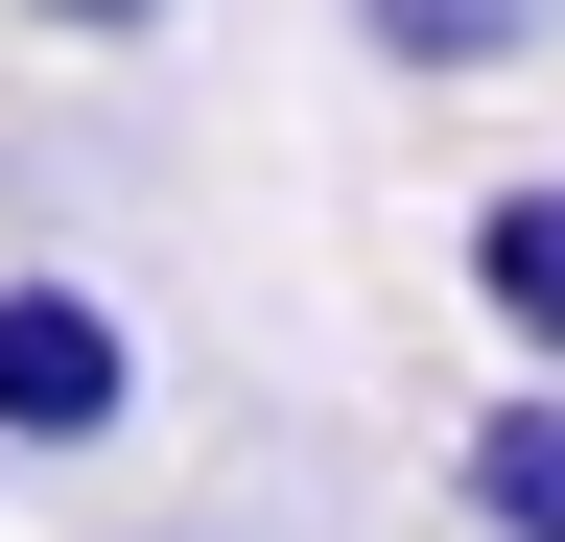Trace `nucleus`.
I'll return each mask as SVG.
<instances>
[{
  "label": "nucleus",
  "instance_id": "obj_5",
  "mask_svg": "<svg viewBox=\"0 0 565 542\" xmlns=\"http://www.w3.org/2000/svg\"><path fill=\"white\" fill-rule=\"evenodd\" d=\"M24 24H71V47H141V24H166V0H24Z\"/></svg>",
  "mask_w": 565,
  "mask_h": 542
},
{
  "label": "nucleus",
  "instance_id": "obj_1",
  "mask_svg": "<svg viewBox=\"0 0 565 542\" xmlns=\"http://www.w3.org/2000/svg\"><path fill=\"white\" fill-rule=\"evenodd\" d=\"M118 401H141V354H118V307L95 284H0V448H118Z\"/></svg>",
  "mask_w": 565,
  "mask_h": 542
},
{
  "label": "nucleus",
  "instance_id": "obj_3",
  "mask_svg": "<svg viewBox=\"0 0 565 542\" xmlns=\"http://www.w3.org/2000/svg\"><path fill=\"white\" fill-rule=\"evenodd\" d=\"M448 496H471L494 542H565V378H519V401H471V425H448Z\"/></svg>",
  "mask_w": 565,
  "mask_h": 542
},
{
  "label": "nucleus",
  "instance_id": "obj_2",
  "mask_svg": "<svg viewBox=\"0 0 565 542\" xmlns=\"http://www.w3.org/2000/svg\"><path fill=\"white\" fill-rule=\"evenodd\" d=\"M471 307H494V354H519V378H565V166L471 213Z\"/></svg>",
  "mask_w": 565,
  "mask_h": 542
},
{
  "label": "nucleus",
  "instance_id": "obj_4",
  "mask_svg": "<svg viewBox=\"0 0 565 542\" xmlns=\"http://www.w3.org/2000/svg\"><path fill=\"white\" fill-rule=\"evenodd\" d=\"M353 24H377L401 72H494V47H519V0H353Z\"/></svg>",
  "mask_w": 565,
  "mask_h": 542
}]
</instances>
